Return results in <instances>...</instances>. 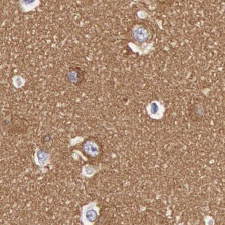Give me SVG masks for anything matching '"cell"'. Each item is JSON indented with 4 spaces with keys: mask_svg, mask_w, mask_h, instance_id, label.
Segmentation results:
<instances>
[{
    "mask_svg": "<svg viewBox=\"0 0 225 225\" xmlns=\"http://www.w3.org/2000/svg\"><path fill=\"white\" fill-rule=\"evenodd\" d=\"M136 37H137V40H139L140 42L144 41L148 38V33L145 29L139 28V29L137 30Z\"/></svg>",
    "mask_w": 225,
    "mask_h": 225,
    "instance_id": "obj_1",
    "label": "cell"
}]
</instances>
